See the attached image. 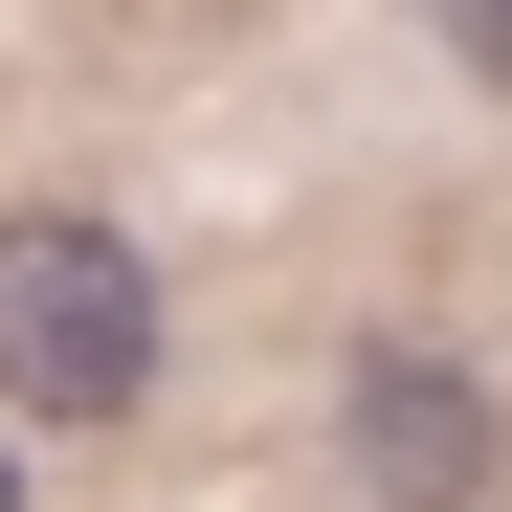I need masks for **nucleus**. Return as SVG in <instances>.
Instances as JSON below:
<instances>
[{
  "label": "nucleus",
  "mask_w": 512,
  "mask_h": 512,
  "mask_svg": "<svg viewBox=\"0 0 512 512\" xmlns=\"http://www.w3.org/2000/svg\"><path fill=\"white\" fill-rule=\"evenodd\" d=\"M134 379H156V268L90 201H23L0 223V401L23 423H112Z\"/></svg>",
  "instance_id": "f257e3e1"
},
{
  "label": "nucleus",
  "mask_w": 512,
  "mask_h": 512,
  "mask_svg": "<svg viewBox=\"0 0 512 512\" xmlns=\"http://www.w3.org/2000/svg\"><path fill=\"white\" fill-rule=\"evenodd\" d=\"M334 446H357L379 512H468V490H490V379H468V357H423V334H379L357 401H334Z\"/></svg>",
  "instance_id": "f03ea898"
},
{
  "label": "nucleus",
  "mask_w": 512,
  "mask_h": 512,
  "mask_svg": "<svg viewBox=\"0 0 512 512\" xmlns=\"http://www.w3.org/2000/svg\"><path fill=\"white\" fill-rule=\"evenodd\" d=\"M446 45H468V90H512V0H446Z\"/></svg>",
  "instance_id": "7ed1b4c3"
}]
</instances>
